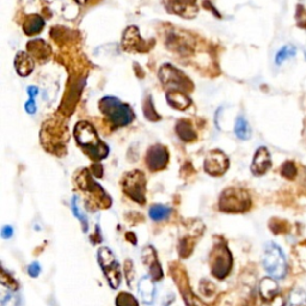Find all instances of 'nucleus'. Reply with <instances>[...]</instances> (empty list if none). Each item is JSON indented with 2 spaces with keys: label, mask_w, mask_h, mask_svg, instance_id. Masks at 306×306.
Returning a JSON list of instances; mask_svg holds the SVG:
<instances>
[{
  "label": "nucleus",
  "mask_w": 306,
  "mask_h": 306,
  "mask_svg": "<svg viewBox=\"0 0 306 306\" xmlns=\"http://www.w3.org/2000/svg\"><path fill=\"white\" fill-rule=\"evenodd\" d=\"M75 141L94 161L99 162L109 153V148L98 138L96 129L88 121H80L74 127Z\"/></svg>",
  "instance_id": "obj_1"
},
{
  "label": "nucleus",
  "mask_w": 306,
  "mask_h": 306,
  "mask_svg": "<svg viewBox=\"0 0 306 306\" xmlns=\"http://www.w3.org/2000/svg\"><path fill=\"white\" fill-rule=\"evenodd\" d=\"M99 109L114 127L127 126L134 120V113L132 112L131 107L123 104L116 97L108 96L102 98L99 101Z\"/></svg>",
  "instance_id": "obj_2"
},
{
  "label": "nucleus",
  "mask_w": 306,
  "mask_h": 306,
  "mask_svg": "<svg viewBox=\"0 0 306 306\" xmlns=\"http://www.w3.org/2000/svg\"><path fill=\"white\" fill-rule=\"evenodd\" d=\"M75 181L80 190L88 194L89 206L92 204L96 208H109L112 206V199L109 195L105 193L104 189L98 183L94 182L89 170H80L75 176Z\"/></svg>",
  "instance_id": "obj_3"
},
{
  "label": "nucleus",
  "mask_w": 306,
  "mask_h": 306,
  "mask_svg": "<svg viewBox=\"0 0 306 306\" xmlns=\"http://www.w3.org/2000/svg\"><path fill=\"white\" fill-rule=\"evenodd\" d=\"M218 206L225 213H244L250 210L251 197L245 189L230 187L220 194Z\"/></svg>",
  "instance_id": "obj_4"
},
{
  "label": "nucleus",
  "mask_w": 306,
  "mask_h": 306,
  "mask_svg": "<svg viewBox=\"0 0 306 306\" xmlns=\"http://www.w3.org/2000/svg\"><path fill=\"white\" fill-rule=\"evenodd\" d=\"M211 273L218 280H224L232 268V254L224 240H218L210 256Z\"/></svg>",
  "instance_id": "obj_5"
},
{
  "label": "nucleus",
  "mask_w": 306,
  "mask_h": 306,
  "mask_svg": "<svg viewBox=\"0 0 306 306\" xmlns=\"http://www.w3.org/2000/svg\"><path fill=\"white\" fill-rule=\"evenodd\" d=\"M263 265L273 279H283L287 274V262L282 250L278 244L270 242L265 245Z\"/></svg>",
  "instance_id": "obj_6"
},
{
  "label": "nucleus",
  "mask_w": 306,
  "mask_h": 306,
  "mask_svg": "<svg viewBox=\"0 0 306 306\" xmlns=\"http://www.w3.org/2000/svg\"><path fill=\"white\" fill-rule=\"evenodd\" d=\"M97 259H98V263L101 265L103 274L107 278L110 287L113 289L118 288L122 275H121L120 264H118L113 251L107 246L99 248L98 253H97Z\"/></svg>",
  "instance_id": "obj_7"
},
{
  "label": "nucleus",
  "mask_w": 306,
  "mask_h": 306,
  "mask_svg": "<svg viewBox=\"0 0 306 306\" xmlns=\"http://www.w3.org/2000/svg\"><path fill=\"white\" fill-rule=\"evenodd\" d=\"M159 79L162 85L169 91L188 92L193 89V83L186 74L177 70L172 65H164L159 70Z\"/></svg>",
  "instance_id": "obj_8"
},
{
  "label": "nucleus",
  "mask_w": 306,
  "mask_h": 306,
  "mask_svg": "<svg viewBox=\"0 0 306 306\" xmlns=\"http://www.w3.org/2000/svg\"><path fill=\"white\" fill-rule=\"evenodd\" d=\"M41 138L46 150L60 154L59 150L65 151V145L69 141V132L64 127H56L55 122H46L42 127Z\"/></svg>",
  "instance_id": "obj_9"
},
{
  "label": "nucleus",
  "mask_w": 306,
  "mask_h": 306,
  "mask_svg": "<svg viewBox=\"0 0 306 306\" xmlns=\"http://www.w3.org/2000/svg\"><path fill=\"white\" fill-rule=\"evenodd\" d=\"M123 193L133 201L143 205L146 202V177L139 170L127 172L122 180Z\"/></svg>",
  "instance_id": "obj_10"
},
{
  "label": "nucleus",
  "mask_w": 306,
  "mask_h": 306,
  "mask_svg": "<svg viewBox=\"0 0 306 306\" xmlns=\"http://www.w3.org/2000/svg\"><path fill=\"white\" fill-rule=\"evenodd\" d=\"M170 273H171L172 278H174L176 285L178 286V289H180L181 294L183 296V300L187 306H206L201 302V299H199V298L195 296L193 291L190 289L188 276H187L186 272H184L182 268L176 267V264H174L170 268Z\"/></svg>",
  "instance_id": "obj_11"
},
{
  "label": "nucleus",
  "mask_w": 306,
  "mask_h": 306,
  "mask_svg": "<svg viewBox=\"0 0 306 306\" xmlns=\"http://www.w3.org/2000/svg\"><path fill=\"white\" fill-rule=\"evenodd\" d=\"M154 46V41L148 43L141 39L137 26H128L122 36V48L131 53H146Z\"/></svg>",
  "instance_id": "obj_12"
},
{
  "label": "nucleus",
  "mask_w": 306,
  "mask_h": 306,
  "mask_svg": "<svg viewBox=\"0 0 306 306\" xmlns=\"http://www.w3.org/2000/svg\"><path fill=\"white\" fill-rule=\"evenodd\" d=\"M229 166L230 161L223 151L213 150L206 156L204 169L208 175L218 177V176L224 175L229 169Z\"/></svg>",
  "instance_id": "obj_13"
},
{
  "label": "nucleus",
  "mask_w": 306,
  "mask_h": 306,
  "mask_svg": "<svg viewBox=\"0 0 306 306\" xmlns=\"http://www.w3.org/2000/svg\"><path fill=\"white\" fill-rule=\"evenodd\" d=\"M169 162V152L163 145H154L146 153V164L151 171H159L166 167Z\"/></svg>",
  "instance_id": "obj_14"
},
{
  "label": "nucleus",
  "mask_w": 306,
  "mask_h": 306,
  "mask_svg": "<svg viewBox=\"0 0 306 306\" xmlns=\"http://www.w3.org/2000/svg\"><path fill=\"white\" fill-rule=\"evenodd\" d=\"M164 4L169 12L184 18H193L199 11L196 0H164Z\"/></svg>",
  "instance_id": "obj_15"
},
{
  "label": "nucleus",
  "mask_w": 306,
  "mask_h": 306,
  "mask_svg": "<svg viewBox=\"0 0 306 306\" xmlns=\"http://www.w3.org/2000/svg\"><path fill=\"white\" fill-rule=\"evenodd\" d=\"M142 262L148 267L150 270V276L153 279V281H159L163 279V269L157 259V253L153 246L147 245L142 250Z\"/></svg>",
  "instance_id": "obj_16"
},
{
  "label": "nucleus",
  "mask_w": 306,
  "mask_h": 306,
  "mask_svg": "<svg viewBox=\"0 0 306 306\" xmlns=\"http://www.w3.org/2000/svg\"><path fill=\"white\" fill-rule=\"evenodd\" d=\"M272 167V158H270V153L267 148L259 147L256 151L255 156H254L253 163H251V172L255 176H262L264 175L268 170Z\"/></svg>",
  "instance_id": "obj_17"
},
{
  "label": "nucleus",
  "mask_w": 306,
  "mask_h": 306,
  "mask_svg": "<svg viewBox=\"0 0 306 306\" xmlns=\"http://www.w3.org/2000/svg\"><path fill=\"white\" fill-rule=\"evenodd\" d=\"M26 49L29 51V55L35 58L36 60L45 62L49 58L51 49L48 43H46L43 40H32L26 45Z\"/></svg>",
  "instance_id": "obj_18"
},
{
  "label": "nucleus",
  "mask_w": 306,
  "mask_h": 306,
  "mask_svg": "<svg viewBox=\"0 0 306 306\" xmlns=\"http://www.w3.org/2000/svg\"><path fill=\"white\" fill-rule=\"evenodd\" d=\"M15 67L16 71L21 77H26L34 71L35 62L32 58L29 55V53L25 51H20L15 58Z\"/></svg>",
  "instance_id": "obj_19"
},
{
  "label": "nucleus",
  "mask_w": 306,
  "mask_h": 306,
  "mask_svg": "<svg viewBox=\"0 0 306 306\" xmlns=\"http://www.w3.org/2000/svg\"><path fill=\"white\" fill-rule=\"evenodd\" d=\"M166 101L170 107L177 110L187 109L191 104V99L183 91H167Z\"/></svg>",
  "instance_id": "obj_20"
},
{
  "label": "nucleus",
  "mask_w": 306,
  "mask_h": 306,
  "mask_svg": "<svg viewBox=\"0 0 306 306\" xmlns=\"http://www.w3.org/2000/svg\"><path fill=\"white\" fill-rule=\"evenodd\" d=\"M139 294L141 297V300L145 304H152L154 298V285L153 279L150 275L143 276L139 281Z\"/></svg>",
  "instance_id": "obj_21"
},
{
  "label": "nucleus",
  "mask_w": 306,
  "mask_h": 306,
  "mask_svg": "<svg viewBox=\"0 0 306 306\" xmlns=\"http://www.w3.org/2000/svg\"><path fill=\"white\" fill-rule=\"evenodd\" d=\"M45 26V21L40 15H29L23 23V31L29 36L39 34Z\"/></svg>",
  "instance_id": "obj_22"
},
{
  "label": "nucleus",
  "mask_w": 306,
  "mask_h": 306,
  "mask_svg": "<svg viewBox=\"0 0 306 306\" xmlns=\"http://www.w3.org/2000/svg\"><path fill=\"white\" fill-rule=\"evenodd\" d=\"M279 286L273 278H264L259 283V293H261L263 302L270 300L272 298L278 296Z\"/></svg>",
  "instance_id": "obj_23"
},
{
  "label": "nucleus",
  "mask_w": 306,
  "mask_h": 306,
  "mask_svg": "<svg viewBox=\"0 0 306 306\" xmlns=\"http://www.w3.org/2000/svg\"><path fill=\"white\" fill-rule=\"evenodd\" d=\"M176 133L181 140L186 142L194 141L196 139V133L193 129V126L188 120H180L176 124Z\"/></svg>",
  "instance_id": "obj_24"
},
{
  "label": "nucleus",
  "mask_w": 306,
  "mask_h": 306,
  "mask_svg": "<svg viewBox=\"0 0 306 306\" xmlns=\"http://www.w3.org/2000/svg\"><path fill=\"white\" fill-rule=\"evenodd\" d=\"M172 210L167 206L163 205H153L152 207L148 211V215L150 218L154 221H162V220H166L169 218L170 214H171Z\"/></svg>",
  "instance_id": "obj_25"
},
{
  "label": "nucleus",
  "mask_w": 306,
  "mask_h": 306,
  "mask_svg": "<svg viewBox=\"0 0 306 306\" xmlns=\"http://www.w3.org/2000/svg\"><path fill=\"white\" fill-rule=\"evenodd\" d=\"M235 133L238 139L248 140L251 135V129L244 116H238L235 124Z\"/></svg>",
  "instance_id": "obj_26"
},
{
  "label": "nucleus",
  "mask_w": 306,
  "mask_h": 306,
  "mask_svg": "<svg viewBox=\"0 0 306 306\" xmlns=\"http://www.w3.org/2000/svg\"><path fill=\"white\" fill-rule=\"evenodd\" d=\"M196 240L197 239H195V238H191L190 235H189V237H184L180 240V245H178V253H180V256L182 257V259H187V257H189L191 255Z\"/></svg>",
  "instance_id": "obj_27"
},
{
  "label": "nucleus",
  "mask_w": 306,
  "mask_h": 306,
  "mask_svg": "<svg viewBox=\"0 0 306 306\" xmlns=\"http://www.w3.org/2000/svg\"><path fill=\"white\" fill-rule=\"evenodd\" d=\"M297 54V48L292 45H286L281 48L280 50L276 53L275 56V64L276 65H281L283 61L288 60V59L293 58Z\"/></svg>",
  "instance_id": "obj_28"
},
{
  "label": "nucleus",
  "mask_w": 306,
  "mask_h": 306,
  "mask_svg": "<svg viewBox=\"0 0 306 306\" xmlns=\"http://www.w3.org/2000/svg\"><path fill=\"white\" fill-rule=\"evenodd\" d=\"M143 115L146 116L148 121H159L161 120V116L157 114L156 110H154L153 103H152V97L148 96L147 99H146L145 103H143Z\"/></svg>",
  "instance_id": "obj_29"
},
{
  "label": "nucleus",
  "mask_w": 306,
  "mask_h": 306,
  "mask_svg": "<svg viewBox=\"0 0 306 306\" xmlns=\"http://www.w3.org/2000/svg\"><path fill=\"white\" fill-rule=\"evenodd\" d=\"M289 306H306V293L303 289H294L289 297Z\"/></svg>",
  "instance_id": "obj_30"
},
{
  "label": "nucleus",
  "mask_w": 306,
  "mask_h": 306,
  "mask_svg": "<svg viewBox=\"0 0 306 306\" xmlns=\"http://www.w3.org/2000/svg\"><path fill=\"white\" fill-rule=\"evenodd\" d=\"M116 306H139L138 300L127 292H121L115 300Z\"/></svg>",
  "instance_id": "obj_31"
},
{
  "label": "nucleus",
  "mask_w": 306,
  "mask_h": 306,
  "mask_svg": "<svg viewBox=\"0 0 306 306\" xmlns=\"http://www.w3.org/2000/svg\"><path fill=\"white\" fill-rule=\"evenodd\" d=\"M72 210H73V214L77 216L79 219V221L82 223L83 230L84 231H88V219L84 213L80 211L79 205H78V197L77 196H73L72 199Z\"/></svg>",
  "instance_id": "obj_32"
},
{
  "label": "nucleus",
  "mask_w": 306,
  "mask_h": 306,
  "mask_svg": "<svg viewBox=\"0 0 306 306\" xmlns=\"http://www.w3.org/2000/svg\"><path fill=\"white\" fill-rule=\"evenodd\" d=\"M297 174L298 170L296 164H294L293 162L291 161L285 162V163L282 164V166H281V175H282L283 177H286L287 180H293L297 176Z\"/></svg>",
  "instance_id": "obj_33"
},
{
  "label": "nucleus",
  "mask_w": 306,
  "mask_h": 306,
  "mask_svg": "<svg viewBox=\"0 0 306 306\" xmlns=\"http://www.w3.org/2000/svg\"><path fill=\"white\" fill-rule=\"evenodd\" d=\"M0 281H1V285L7 287V288L12 289V291H16L18 288V283L15 279L11 276L6 270L2 268L1 269V278H0Z\"/></svg>",
  "instance_id": "obj_34"
},
{
  "label": "nucleus",
  "mask_w": 306,
  "mask_h": 306,
  "mask_svg": "<svg viewBox=\"0 0 306 306\" xmlns=\"http://www.w3.org/2000/svg\"><path fill=\"white\" fill-rule=\"evenodd\" d=\"M204 281H205V283L204 282L200 283V291H201V293L204 294V296L210 297L211 294L214 293V291H215L214 285L207 280H204Z\"/></svg>",
  "instance_id": "obj_35"
},
{
  "label": "nucleus",
  "mask_w": 306,
  "mask_h": 306,
  "mask_svg": "<svg viewBox=\"0 0 306 306\" xmlns=\"http://www.w3.org/2000/svg\"><path fill=\"white\" fill-rule=\"evenodd\" d=\"M262 306H286L285 304V299H283L282 296L278 294L274 298H272L270 300H265L263 302V305Z\"/></svg>",
  "instance_id": "obj_36"
},
{
  "label": "nucleus",
  "mask_w": 306,
  "mask_h": 306,
  "mask_svg": "<svg viewBox=\"0 0 306 306\" xmlns=\"http://www.w3.org/2000/svg\"><path fill=\"white\" fill-rule=\"evenodd\" d=\"M124 274H126L128 285H131L132 279L134 278V269H133V263L131 259H127L126 263H124Z\"/></svg>",
  "instance_id": "obj_37"
},
{
  "label": "nucleus",
  "mask_w": 306,
  "mask_h": 306,
  "mask_svg": "<svg viewBox=\"0 0 306 306\" xmlns=\"http://www.w3.org/2000/svg\"><path fill=\"white\" fill-rule=\"evenodd\" d=\"M28 273L31 278H36L41 273V265L37 263V262H32L28 267Z\"/></svg>",
  "instance_id": "obj_38"
},
{
  "label": "nucleus",
  "mask_w": 306,
  "mask_h": 306,
  "mask_svg": "<svg viewBox=\"0 0 306 306\" xmlns=\"http://www.w3.org/2000/svg\"><path fill=\"white\" fill-rule=\"evenodd\" d=\"M13 235V227L10 226V225H5L1 230V237L4 239H9V238L12 237Z\"/></svg>",
  "instance_id": "obj_39"
},
{
  "label": "nucleus",
  "mask_w": 306,
  "mask_h": 306,
  "mask_svg": "<svg viewBox=\"0 0 306 306\" xmlns=\"http://www.w3.org/2000/svg\"><path fill=\"white\" fill-rule=\"evenodd\" d=\"M25 110H26V113H29V114L36 113V104H35L34 99H30V101L25 103Z\"/></svg>",
  "instance_id": "obj_40"
},
{
  "label": "nucleus",
  "mask_w": 306,
  "mask_h": 306,
  "mask_svg": "<svg viewBox=\"0 0 306 306\" xmlns=\"http://www.w3.org/2000/svg\"><path fill=\"white\" fill-rule=\"evenodd\" d=\"M28 94H29V96H30V99H34L35 96L39 94V89H37L36 86H29Z\"/></svg>",
  "instance_id": "obj_41"
},
{
  "label": "nucleus",
  "mask_w": 306,
  "mask_h": 306,
  "mask_svg": "<svg viewBox=\"0 0 306 306\" xmlns=\"http://www.w3.org/2000/svg\"><path fill=\"white\" fill-rule=\"evenodd\" d=\"M75 2H78V4H80V5H84V4H86V1H88V0H74Z\"/></svg>",
  "instance_id": "obj_42"
}]
</instances>
